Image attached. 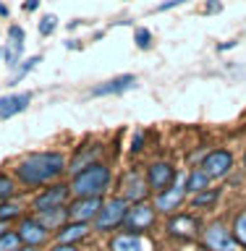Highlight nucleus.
Here are the masks:
<instances>
[{
  "label": "nucleus",
  "mask_w": 246,
  "mask_h": 251,
  "mask_svg": "<svg viewBox=\"0 0 246 251\" xmlns=\"http://www.w3.org/2000/svg\"><path fill=\"white\" fill-rule=\"evenodd\" d=\"M199 168L207 173L210 178H223L233 170V154L231 149H212L202 157V165Z\"/></svg>",
  "instance_id": "9"
},
{
  "label": "nucleus",
  "mask_w": 246,
  "mask_h": 251,
  "mask_svg": "<svg viewBox=\"0 0 246 251\" xmlns=\"http://www.w3.org/2000/svg\"><path fill=\"white\" fill-rule=\"evenodd\" d=\"M155 207H149L147 201H137V204H131L129 212H126V220H123V227L126 230H131V233H144L149 230V227L155 225Z\"/></svg>",
  "instance_id": "6"
},
{
  "label": "nucleus",
  "mask_w": 246,
  "mask_h": 251,
  "mask_svg": "<svg viewBox=\"0 0 246 251\" xmlns=\"http://www.w3.org/2000/svg\"><path fill=\"white\" fill-rule=\"evenodd\" d=\"M102 196H86V199H76L68 207V220L74 223H89V220L97 217V212L102 209Z\"/></svg>",
  "instance_id": "13"
},
{
  "label": "nucleus",
  "mask_w": 246,
  "mask_h": 251,
  "mask_svg": "<svg viewBox=\"0 0 246 251\" xmlns=\"http://www.w3.org/2000/svg\"><path fill=\"white\" fill-rule=\"evenodd\" d=\"M144 176H147V186H149V191L160 194V191H165V188H170V186H173V180H176L178 170L173 168L170 162L157 160V162H152V165L147 168Z\"/></svg>",
  "instance_id": "8"
},
{
  "label": "nucleus",
  "mask_w": 246,
  "mask_h": 251,
  "mask_svg": "<svg viewBox=\"0 0 246 251\" xmlns=\"http://www.w3.org/2000/svg\"><path fill=\"white\" fill-rule=\"evenodd\" d=\"M19 251H34V249H31V246H24V249H19Z\"/></svg>",
  "instance_id": "38"
},
{
  "label": "nucleus",
  "mask_w": 246,
  "mask_h": 251,
  "mask_svg": "<svg viewBox=\"0 0 246 251\" xmlns=\"http://www.w3.org/2000/svg\"><path fill=\"white\" fill-rule=\"evenodd\" d=\"M89 233V223H74L71 220L68 225H63V227H58V243H76V241H82L84 235Z\"/></svg>",
  "instance_id": "18"
},
{
  "label": "nucleus",
  "mask_w": 246,
  "mask_h": 251,
  "mask_svg": "<svg viewBox=\"0 0 246 251\" xmlns=\"http://www.w3.org/2000/svg\"><path fill=\"white\" fill-rule=\"evenodd\" d=\"M0 63H3V47H0Z\"/></svg>",
  "instance_id": "39"
},
{
  "label": "nucleus",
  "mask_w": 246,
  "mask_h": 251,
  "mask_svg": "<svg viewBox=\"0 0 246 251\" xmlns=\"http://www.w3.org/2000/svg\"><path fill=\"white\" fill-rule=\"evenodd\" d=\"M3 233H8V227H5V223H0V235Z\"/></svg>",
  "instance_id": "37"
},
{
  "label": "nucleus",
  "mask_w": 246,
  "mask_h": 251,
  "mask_svg": "<svg viewBox=\"0 0 246 251\" xmlns=\"http://www.w3.org/2000/svg\"><path fill=\"white\" fill-rule=\"evenodd\" d=\"M141 144H144V131H139L137 136H134V141H131V152H134V154L141 152Z\"/></svg>",
  "instance_id": "31"
},
{
  "label": "nucleus",
  "mask_w": 246,
  "mask_h": 251,
  "mask_svg": "<svg viewBox=\"0 0 246 251\" xmlns=\"http://www.w3.org/2000/svg\"><path fill=\"white\" fill-rule=\"evenodd\" d=\"M113 183V170L105 162H94L82 173L71 178V196L76 199H86V196H105V191Z\"/></svg>",
  "instance_id": "2"
},
{
  "label": "nucleus",
  "mask_w": 246,
  "mask_h": 251,
  "mask_svg": "<svg viewBox=\"0 0 246 251\" xmlns=\"http://www.w3.org/2000/svg\"><path fill=\"white\" fill-rule=\"evenodd\" d=\"M131 204L123 199V196H113V199H108V201H102V209L97 212V217L92 220L94 227H97L100 233H110V230H115L118 225H123V220H126V212H129Z\"/></svg>",
  "instance_id": "3"
},
{
  "label": "nucleus",
  "mask_w": 246,
  "mask_h": 251,
  "mask_svg": "<svg viewBox=\"0 0 246 251\" xmlns=\"http://www.w3.org/2000/svg\"><path fill=\"white\" fill-rule=\"evenodd\" d=\"M37 217H39V223H42L47 230H50V227H63V223H66V217H68V207L42 212V215H37Z\"/></svg>",
  "instance_id": "20"
},
{
  "label": "nucleus",
  "mask_w": 246,
  "mask_h": 251,
  "mask_svg": "<svg viewBox=\"0 0 246 251\" xmlns=\"http://www.w3.org/2000/svg\"><path fill=\"white\" fill-rule=\"evenodd\" d=\"M55 29H58V16H53V13L39 16V21H37V31H39V37H50Z\"/></svg>",
  "instance_id": "23"
},
{
  "label": "nucleus",
  "mask_w": 246,
  "mask_h": 251,
  "mask_svg": "<svg viewBox=\"0 0 246 251\" xmlns=\"http://www.w3.org/2000/svg\"><path fill=\"white\" fill-rule=\"evenodd\" d=\"M210 176L204 173L202 168H196V170H191L186 176V194H199V191H204V188L210 186Z\"/></svg>",
  "instance_id": "19"
},
{
  "label": "nucleus",
  "mask_w": 246,
  "mask_h": 251,
  "mask_svg": "<svg viewBox=\"0 0 246 251\" xmlns=\"http://www.w3.org/2000/svg\"><path fill=\"white\" fill-rule=\"evenodd\" d=\"M19 233H3L0 235V251H19Z\"/></svg>",
  "instance_id": "28"
},
{
  "label": "nucleus",
  "mask_w": 246,
  "mask_h": 251,
  "mask_svg": "<svg viewBox=\"0 0 246 251\" xmlns=\"http://www.w3.org/2000/svg\"><path fill=\"white\" fill-rule=\"evenodd\" d=\"M121 188H123V199L129 204H137V201H144V196L149 194V186H147V176L144 170L139 168H131L126 176L121 178Z\"/></svg>",
  "instance_id": "7"
},
{
  "label": "nucleus",
  "mask_w": 246,
  "mask_h": 251,
  "mask_svg": "<svg viewBox=\"0 0 246 251\" xmlns=\"http://www.w3.org/2000/svg\"><path fill=\"white\" fill-rule=\"evenodd\" d=\"M110 251H152V243L144 233H131V230H123L113 235L110 241Z\"/></svg>",
  "instance_id": "14"
},
{
  "label": "nucleus",
  "mask_w": 246,
  "mask_h": 251,
  "mask_svg": "<svg viewBox=\"0 0 246 251\" xmlns=\"http://www.w3.org/2000/svg\"><path fill=\"white\" fill-rule=\"evenodd\" d=\"M244 168H246V152H244Z\"/></svg>",
  "instance_id": "40"
},
{
  "label": "nucleus",
  "mask_w": 246,
  "mask_h": 251,
  "mask_svg": "<svg viewBox=\"0 0 246 251\" xmlns=\"http://www.w3.org/2000/svg\"><path fill=\"white\" fill-rule=\"evenodd\" d=\"M68 168V160L60 152H31L16 165V178L24 186H47L60 178Z\"/></svg>",
  "instance_id": "1"
},
{
  "label": "nucleus",
  "mask_w": 246,
  "mask_h": 251,
  "mask_svg": "<svg viewBox=\"0 0 246 251\" xmlns=\"http://www.w3.org/2000/svg\"><path fill=\"white\" fill-rule=\"evenodd\" d=\"M13 194H16V180L11 176H0V201L13 199Z\"/></svg>",
  "instance_id": "27"
},
{
  "label": "nucleus",
  "mask_w": 246,
  "mask_h": 251,
  "mask_svg": "<svg viewBox=\"0 0 246 251\" xmlns=\"http://www.w3.org/2000/svg\"><path fill=\"white\" fill-rule=\"evenodd\" d=\"M8 39H11V42H24V39H27V34H24V26H19V24H11V26H8Z\"/></svg>",
  "instance_id": "29"
},
{
  "label": "nucleus",
  "mask_w": 246,
  "mask_h": 251,
  "mask_svg": "<svg viewBox=\"0 0 246 251\" xmlns=\"http://www.w3.org/2000/svg\"><path fill=\"white\" fill-rule=\"evenodd\" d=\"M204 11H207V13H220V11H223V3H220V0H210Z\"/></svg>",
  "instance_id": "32"
},
{
  "label": "nucleus",
  "mask_w": 246,
  "mask_h": 251,
  "mask_svg": "<svg viewBox=\"0 0 246 251\" xmlns=\"http://www.w3.org/2000/svg\"><path fill=\"white\" fill-rule=\"evenodd\" d=\"M16 233H19L21 243H27V246H31V249L42 246V243L50 238V230L39 223V217H24L19 223V230Z\"/></svg>",
  "instance_id": "11"
},
{
  "label": "nucleus",
  "mask_w": 246,
  "mask_h": 251,
  "mask_svg": "<svg viewBox=\"0 0 246 251\" xmlns=\"http://www.w3.org/2000/svg\"><path fill=\"white\" fill-rule=\"evenodd\" d=\"M184 3H189V0H165V3H160L155 11L163 13V11H170V8H178V5H184Z\"/></svg>",
  "instance_id": "30"
},
{
  "label": "nucleus",
  "mask_w": 246,
  "mask_h": 251,
  "mask_svg": "<svg viewBox=\"0 0 246 251\" xmlns=\"http://www.w3.org/2000/svg\"><path fill=\"white\" fill-rule=\"evenodd\" d=\"M102 149H105V144H84V149H76V154L68 160V173L71 176H76V173H82L84 168H89V165L100 162L97 157L102 154Z\"/></svg>",
  "instance_id": "15"
},
{
  "label": "nucleus",
  "mask_w": 246,
  "mask_h": 251,
  "mask_svg": "<svg viewBox=\"0 0 246 251\" xmlns=\"http://www.w3.org/2000/svg\"><path fill=\"white\" fill-rule=\"evenodd\" d=\"M231 47H236L233 39H231V42H225V45H220V50H231Z\"/></svg>",
  "instance_id": "35"
},
{
  "label": "nucleus",
  "mask_w": 246,
  "mask_h": 251,
  "mask_svg": "<svg viewBox=\"0 0 246 251\" xmlns=\"http://www.w3.org/2000/svg\"><path fill=\"white\" fill-rule=\"evenodd\" d=\"M37 8H39V0H27V3H24V11L27 13H34Z\"/></svg>",
  "instance_id": "33"
},
{
  "label": "nucleus",
  "mask_w": 246,
  "mask_h": 251,
  "mask_svg": "<svg viewBox=\"0 0 246 251\" xmlns=\"http://www.w3.org/2000/svg\"><path fill=\"white\" fill-rule=\"evenodd\" d=\"M204 246L210 251H241V243L236 241L233 230H228L225 223H212L204 227V235H202Z\"/></svg>",
  "instance_id": "4"
},
{
  "label": "nucleus",
  "mask_w": 246,
  "mask_h": 251,
  "mask_svg": "<svg viewBox=\"0 0 246 251\" xmlns=\"http://www.w3.org/2000/svg\"><path fill=\"white\" fill-rule=\"evenodd\" d=\"M184 196H186V173H178L176 180H173V186L155 196V209L157 212H173L181 201H184Z\"/></svg>",
  "instance_id": "10"
},
{
  "label": "nucleus",
  "mask_w": 246,
  "mask_h": 251,
  "mask_svg": "<svg viewBox=\"0 0 246 251\" xmlns=\"http://www.w3.org/2000/svg\"><path fill=\"white\" fill-rule=\"evenodd\" d=\"M137 86V76L134 74H123V76H113L108 81H102L97 86H92V97H115V94H123Z\"/></svg>",
  "instance_id": "12"
},
{
  "label": "nucleus",
  "mask_w": 246,
  "mask_h": 251,
  "mask_svg": "<svg viewBox=\"0 0 246 251\" xmlns=\"http://www.w3.org/2000/svg\"><path fill=\"white\" fill-rule=\"evenodd\" d=\"M31 102V92H19V94H5L0 97V121H8V118L24 113Z\"/></svg>",
  "instance_id": "16"
},
{
  "label": "nucleus",
  "mask_w": 246,
  "mask_h": 251,
  "mask_svg": "<svg viewBox=\"0 0 246 251\" xmlns=\"http://www.w3.org/2000/svg\"><path fill=\"white\" fill-rule=\"evenodd\" d=\"M218 196H220V191H218V188H204V191L194 194L191 204H194V207H212V204L218 201Z\"/></svg>",
  "instance_id": "22"
},
{
  "label": "nucleus",
  "mask_w": 246,
  "mask_h": 251,
  "mask_svg": "<svg viewBox=\"0 0 246 251\" xmlns=\"http://www.w3.org/2000/svg\"><path fill=\"white\" fill-rule=\"evenodd\" d=\"M19 215H21V207H19L16 201H11V199H8V201H0V223L8 225L11 220H16Z\"/></svg>",
  "instance_id": "24"
},
{
  "label": "nucleus",
  "mask_w": 246,
  "mask_h": 251,
  "mask_svg": "<svg viewBox=\"0 0 246 251\" xmlns=\"http://www.w3.org/2000/svg\"><path fill=\"white\" fill-rule=\"evenodd\" d=\"M134 42H137L139 50H149V47H152V31L144 29V26H137L134 29Z\"/></svg>",
  "instance_id": "26"
},
{
  "label": "nucleus",
  "mask_w": 246,
  "mask_h": 251,
  "mask_svg": "<svg viewBox=\"0 0 246 251\" xmlns=\"http://www.w3.org/2000/svg\"><path fill=\"white\" fill-rule=\"evenodd\" d=\"M196 230H199V223H196V217L194 215H176L168 223V233L170 235H176V238H186V241H191Z\"/></svg>",
  "instance_id": "17"
},
{
  "label": "nucleus",
  "mask_w": 246,
  "mask_h": 251,
  "mask_svg": "<svg viewBox=\"0 0 246 251\" xmlns=\"http://www.w3.org/2000/svg\"><path fill=\"white\" fill-rule=\"evenodd\" d=\"M233 235H236V241L241 243V246H246V209L244 212H239V217L233 220Z\"/></svg>",
  "instance_id": "25"
},
{
  "label": "nucleus",
  "mask_w": 246,
  "mask_h": 251,
  "mask_svg": "<svg viewBox=\"0 0 246 251\" xmlns=\"http://www.w3.org/2000/svg\"><path fill=\"white\" fill-rule=\"evenodd\" d=\"M37 63H42V58H39V55H31V58H27V60H21V66H16V71H13V76L8 78V86H16L21 81L24 76L29 74V71H34V66Z\"/></svg>",
  "instance_id": "21"
},
{
  "label": "nucleus",
  "mask_w": 246,
  "mask_h": 251,
  "mask_svg": "<svg viewBox=\"0 0 246 251\" xmlns=\"http://www.w3.org/2000/svg\"><path fill=\"white\" fill-rule=\"evenodd\" d=\"M0 16H8V5L5 3H0Z\"/></svg>",
  "instance_id": "36"
},
{
  "label": "nucleus",
  "mask_w": 246,
  "mask_h": 251,
  "mask_svg": "<svg viewBox=\"0 0 246 251\" xmlns=\"http://www.w3.org/2000/svg\"><path fill=\"white\" fill-rule=\"evenodd\" d=\"M68 196H71V186H68V183H50V186H47L45 191L34 199V212H37V215H42V212L66 207Z\"/></svg>",
  "instance_id": "5"
},
{
  "label": "nucleus",
  "mask_w": 246,
  "mask_h": 251,
  "mask_svg": "<svg viewBox=\"0 0 246 251\" xmlns=\"http://www.w3.org/2000/svg\"><path fill=\"white\" fill-rule=\"evenodd\" d=\"M50 251H76V246L74 243H58V246L50 249Z\"/></svg>",
  "instance_id": "34"
}]
</instances>
